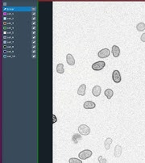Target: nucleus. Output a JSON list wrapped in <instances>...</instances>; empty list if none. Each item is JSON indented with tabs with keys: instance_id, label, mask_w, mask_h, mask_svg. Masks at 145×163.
<instances>
[{
	"instance_id": "nucleus-5",
	"label": "nucleus",
	"mask_w": 145,
	"mask_h": 163,
	"mask_svg": "<svg viewBox=\"0 0 145 163\" xmlns=\"http://www.w3.org/2000/svg\"><path fill=\"white\" fill-rule=\"evenodd\" d=\"M112 78H113V81L114 82V83H120L121 82V75H120V73L119 70H114L113 71Z\"/></svg>"
},
{
	"instance_id": "nucleus-2",
	"label": "nucleus",
	"mask_w": 145,
	"mask_h": 163,
	"mask_svg": "<svg viewBox=\"0 0 145 163\" xmlns=\"http://www.w3.org/2000/svg\"><path fill=\"white\" fill-rule=\"evenodd\" d=\"M91 156H92V152L89 149H85V150L82 151L78 155L79 158L82 159V160H86V159L90 157Z\"/></svg>"
},
{
	"instance_id": "nucleus-21",
	"label": "nucleus",
	"mask_w": 145,
	"mask_h": 163,
	"mask_svg": "<svg viewBox=\"0 0 145 163\" xmlns=\"http://www.w3.org/2000/svg\"><path fill=\"white\" fill-rule=\"evenodd\" d=\"M15 24V22L13 21H5L3 23V26H13Z\"/></svg>"
},
{
	"instance_id": "nucleus-13",
	"label": "nucleus",
	"mask_w": 145,
	"mask_h": 163,
	"mask_svg": "<svg viewBox=\"0 0 145 163\" xmlns=\"http://www.w3.org/2000/svg\"><path fill=\"white\" fill-rule=\"evenodd\" d=\"M104 94L106 96V98H107L108 99H110L112 98L113 95H114V92H113V91L111 90V89H106V90L105 91V92H104Z\"/></svg>"
},
{
	"instance_id": "nucleus-7",
	"label": "nucleus",
	"mask_w": 145,
	"mask_h": 163,
	"mask_svg": "<svg viewBox=\"0 0 145 163\" xmlns=\"http://www.w3.org/2000/svg\"><path fill=\"white\" fill-rule=\"evenodd\" d=\"M66 61H67V63L69 65H74L75 64V60H74V56L72 55L70 53H68L67 56H66Z\"/></svg>"
},
{
	"instance_id": "nucleus-9",
	"label": "nucleus",
	"mask_w": 145,
	"mask_h": 163,
	"mask_svg": "<svg viewBox=\"0 0 145 163\" xmlns=\"http://www.w3.org/2000/svg\"><path fill=\"white\" fill-rule=\"evenodd\" d=\"M86 84H82L80 86V87L78 88V95H86Z\"/></svg>"
},
{
	"instance_id": "nucleus-12",
	"label": "nucleus",
	"mask_w": 145,
	"mask_h": 163,
	"mask_svg": "<svg viewBox=\"0 0 145 163\" xmlns=\"http://www.w3.org/2000/svg\"><path fill=\"white\" fill-rule=\"evenodd\" d=\"M72 141H74L75 144H77V143H78L80 141H82V135L81 134H74V136L72 137Z\"/></svg>"
},
{
	"instance_id": "nucleus-10",
	"label": "nucleus",
	"mask_w": 145,
	"mask_h": 163,
	"mask_svg": "<svg viewBox=\"0 0 145 163\" xmlns=\"http://www.w3.org/2000/svg\"><path fill=\"white\" fill-rule=\"evenodd\" d=\"M112 53L114 57H118L120 54V49L117 45H113L112 47Z\"/></svg>"
},
{
	"instance_id": "nucleus-24",
	"label": "nucleus",
	"mask_w": 145,
	"mask_h": 163,
	"mask_svg": "<svg viewBox=\"0 0 145 163\" xmlns=\"http://www.w3.org/2000/svg\"><path fill=\"white\" fill-rule=\"evenodd\" d=\"M3 19H5V20H15L16 19V18L15 17H10V16H4L3 17Z\"/></svg>"
},
{
	"instance_id": "nucleus-4",
	"label": "nucleus",
	"mask_w": 145,
	"mask_h": 163,
	"mask_svg": "<svg viewBox=\"0 0 145 163\" xmlns=\"http://www.w3.org/2000/svg\"><path fill=\"white\" fill-rule=\"evenodd\" d=\"M110 50L108 49H102L100 50V51L98 52V56L99 57H101V58H106V57H107L110 56Z\"/></svg>"
},
{
	"instance_id": "nucleus-19",
	"label": "nucleus",
	"mask_w": 145,
	"mask_h": 163,
	"mask_svg": "<svg viewBox=\"0 0 145 163\" xmlns=\"http://www.w3.org/2000/svg\"><path fill=\"white\" fill-rule=\"evenodd\" d=\"M68 161H69V163H82L81 159L78 158H70Z\"/></svg>"
},
{
	"instance_id": "nucleus-3",
	"label": "nucleus",
	"mask_w": 145,
	"mask_h": 163,
	"mask_svg": "<svg viewBox=\"0 0 145 163\" xmlns=\"http://www.w3.org/2000/svg\"><path fill=\"white\" fill-rule=\"evenodd\" d=\"M105 65H106V63L104 61H97V62H95L92 65V69L94 70H96V71L101 70V69H102L105 67Z\"/></svg>"
},
{
	"instance_id": "nucleus-20",
	"label": "nucleus",
	"mask_w": 145,
	"mask_h": 163,
	"mask_svg": "<svg viewBox=\"0 0 145 163\" xmlns=\"http://www.w3.org/2000/svg\"><path fill=\"white\" fill-rule=\"evenodd\" d=\"M15 41L14 40H3V44L4 45H14L15 44Z\"/></svg>"
},
{
	"instance_id": "nucleus-15",
	"label": "nucleus",
	"mask_w": 145,
	"mask_h": 163,
	"mask_svg": "<svg viewBox=\"0 0 145 163\" xmlns=\"http://www.w3.org/2000/svg\"><path fill=\"white\" fill-rule=\"evenodd\" d=\"M56 71H57V73H64V65L62 63H60V64L57 65Z\"/></svg>"
},
{
	"instance_id": "nucleus-14",
	"label": "nucleus",
	"mask_w": 145,
	"mask_h": 163,
	"mask_svg": "<svg viewBox=\"0 0 145 163\" xmlns=\"http://www.w3.org/2000/svg\"><path fill=\"white\" fill-rule=\"evenodd\" d=\"M112 141H113V140L111 138H107L104 141V146H105L106 149H110V145H111Z\"/></svg>"
},
{
	"instance_id": "nucleus-8",
	"label": "nucleus",
	"mask_w": 145,
	"mask_h": 163,
	"mask_svg": "<svg viewBox=\"0 0 145 163\" xmlns=\"http://www.w3.org/2000/svg\"><path fill=\"white\" fill-rule=\"evenodd\" d=\"M101 91H102V89H101V87H99V86H95L92 89V94L95 97H98V96L100 95Z\"/></svg>"
},
{
	"instance_id": "nucleus-25",
	"label": "nucleus",
	"mask_w": 145,
	"mask_h": 163,
	"mask_svg": "<svg viewBox=\"0 0 145 163\" xmlns=\"http://www.w3.org/2000/svg\"><path fill=\"white\" fill-rule=\"evenodd\" d=\"M15 53V49L14 50H3V53Z\"/></svg>"
},
{
	"instance_id": "nucleus-1",
	"label": "nucleus",
	"mask_w": 145,
	"mask_h": 163,
	"mask_svg": "<svg viewBox=\"0 0 145 163\" xmlns=\"http://www.w3.org/2000/svg\"><path fill=\"white\" fill-rule=\"evenodd\" d=\"M78 132L81 135H84V136H86V135H89L90 133V127H88L86 125H82L78 127Z\"/></svg>"
},
{
	"instance_id": "nucleus-26",
	"label": "nucleus",
	"mask_w": 145,
	"mask_h": 163,
	"mask_svg": "<svg viewBox=\"0 0 145 163\" xmlns=\"http://www.w3.org/2000/svg\"><path fill=\"white\" fill-rule=\"evenodd\" d=\"M3 34H11V35H12V36H13V35L15 34V32H14V31H11V32H3Z\"/></svg>"
},
{
	"instance_id": "nucleus-18",
	"label": "nucleus",
	"mask_w": 145,
	"mask_h": 163,
	"mask_svg": "<svg viewBox=\"0 0 145 163\" xmlns=\"http://www.w3.org/2000/svg\"><path fill=\"white\" fill-rule=\"evenodd\" d=\"M16 48V45H3V49L4 50H8V49H11V50H14V49Z\"/></svg>"
},
{
	"instance_id": "nucleus-6",
	"label": "nucleus",
	"mask_w": 145,
	"mask_h": 163,
	"mask_svg": "<svg viewBox=\"0 0 145 163\" xmlns=\"http://www.w3.org/2000/svg\"><path fill=\"white\" fill-rule=\"evenodd\" d=\"M83 106L86 109H94V108L96 107L95 103L92 102V101H86V102H85V103H84Z\"/></svg>"
},
{
	"instance_id": "nucleus-17",
	"label": "nucleus",
	"mask_w": 145,
	"mask_h": 163,
	"mask_svg": "<svg viewBox=\"0 0 145 163\" xmlns=\"http://www.w3.org/2000/svg\"><path fill=\"white\" fill-rule=\"evenodd\" d=\"M136 29L139 31V32H142V31L145 29V24H143V23H139V24H137Z\"/></svg>"
},
{
	"instance_id": "nucleus-16",
	"label": "nucleus",
	"mask_w": 145,
	"mask_h": 163,
	"mask_svg": "<svg viewBox=\"0 0 145 163\" xmlns=\"http://www.w3.org/2000/svg\"><path fill=\"white\" fill-rule=\"evenodd\" d=\"M16 28L13 26H3V30L5 31V32H11V31H14Z\"/></svg>"
},
{
	"instance_id": "nucleus-22",
	"label": "nucleus",
	"mask_w": 145,
	"mask_h": 163,
	"mask_svg": "<svg viewBox=\"0 0 145 163\" xmlns=\"http://www.w3.org/2000/svg\"><path fill=\"white\" fill-rule=\"evenodd\" d=\"M98 161H99V162H102V163L107 162V161H106V159H105L103 157H102V156H100V157H98Z\"/></svg>"
},
{
	"instance_id": "nucleus-23",
	"label": "nucleus",
	"mask_w": 145,
	"mask_h": 163,
	"mask_svg": "<svg viewBox=\"0 0 145 163\" xmlns=\"http://www.w3.org/2000/svg\"><path fill=\"white\" fill-rule=\"evenodd\" d=\"M16 56H17L16 53H10L8 55H4L3 57H16Z\"/></svg>"
},
{
	"instance_id": "nucleus-28",
	"label": "nucleus",
	"mask_w": 145,
	"mask_h": 163,
	"mask_svg": "<svg viewBox=\"0 0 145 163\" xmlns=\"http://www.w3.org/2000/svg\"><path fill=\"white\" fill-rule=\"evenodd\" d=\"M141 40L143 42H145V33H143L142 36H141Z\"/></svg>"
},
{
	"instance_id": "nucleus-27",
	"label": "nucleus",
	"mask_w": 145,
	"mask_h": 163,
	"mask_svg": "<svg viewBox=\"0 0 145 163\" xmlns=\"http://www.w3.org/2000/svg\"><path fill=\"white\" fill-rule=\"evenodd\" d=\"M52 119H53V120H52V123L54 124V123H56L57 120H56V117L55 116V115H52Z\"/></svg>"
},
{
	"instance_id": "nucleus-11",
	"label": "nucleus",
	"mask_w": 145,
	"mask_h": 163,
	"mask_svg": "<svg viewBox=\"0 0 145 163\" xmlns=\"http://www.w3.org/2000/svg\"><path fill=\"white\" fill-rule=\"evenodd\" d=\"M122 153V147L120 145H116L114 148V156L116 157H120V155Z\"/></svg>"
}]
</instances>
